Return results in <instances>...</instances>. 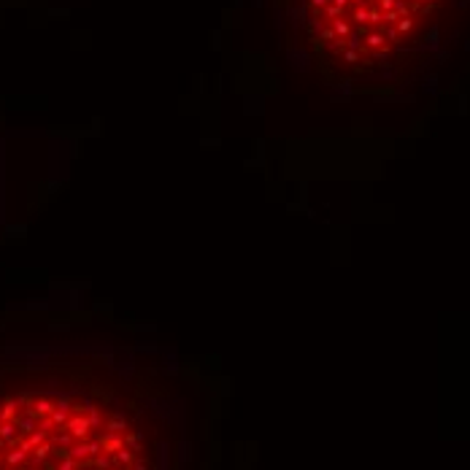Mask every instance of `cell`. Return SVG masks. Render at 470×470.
<instances>
[{
	"label": "cell",
	"mask_w": 470,
	"mask_h": 470,
	"mask_svg": "<svg viewBox=\"0 0 470 470\" xmlns=\"http://www.w3.org/2000/svg\"><path fill=\"white\" fill-rule=\"evenodd\" d=\"M173 408L111 357L0 368V470H173Z\"/></svg>",
	"instance_id": "cell-1"
},
{
	"label": "cell",
	"mask_w": 470,
	"mask_h": 470,
	"mask_svg": "<svg viewBox=\"0 0 470 470\" xmlns=\"http://www.w3.org/2000/svg\"><path fill=\"white\" fill-rule=\"evenodd\" d=\"M446 0H306L316 54L343 73H365L422 35Z\"/></svg>",
	"instance_id": "cell-2"
}]
</instances>
